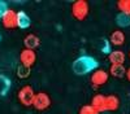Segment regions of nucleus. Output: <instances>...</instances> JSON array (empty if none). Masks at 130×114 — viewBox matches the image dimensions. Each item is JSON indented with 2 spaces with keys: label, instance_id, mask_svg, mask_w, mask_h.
Instances as JSON below:
<instances>
[{
  "label": "nucleus",
  "instance_id": "f257e3e1",
  "mask_svg": "<svg viewBox=\"0 0 130 114\" xmlns=\"http://www.w3.org/2000/svg\"><path fill=\"white\" fill-rule=\"evenodd\" d=\"M72 69L74 74L77 75H86L89 73H92L98 69V61L91 56H79L77 60H74Z\"/></svg>",
  "mask_w": 130,
  "mask_h": 114
},
{
  "label": "nucleus",
  "instance_id": "f03ea898",
  "mask_svg": "<svg viewBox=\"0 0 130 114\" xmlns=\"http://www.w3.org/2000/svg\"><path fill=\"white\" fill-rule=\"evenodd\" d=\"M89 3L86 0H77L72 5V14L75 19L83 21L89 14Z\"/></svg>",
  "mask_w": 130,
  "mask_h": 114
},
{
  "label": "nucleus",
  "instance_id": "7ed1b4c3",
  "mask_svg": "<svg viewBox=\"0 0 130 114\" xmlns=\"http://www.w3.org/2000/svg\"><path fill=\"white\" fill-rule=\"evenodd\" d=\"M20 102L24 106H32V102H34V97H35V92L32 89L31 86H24L17 93Z\"/></svg>",
  "mask_w": 130,
  "mask_h": 114
},
{
  "label": "nucleus",
  "instance_id": "20e7f679",
  "mask_svg": "<svg viewBox=\"0 0 130 114\" xmlns=\"http://www.w3.org/2000/svg\"><path fill=\"white\" fill-rule=\"evenodd\" d=\"M32 106L37 110H46L51 106V97L46 92H38V93H35Z\"/></svg>",
  "mask_w": 130,
  "mask_h": 114
},
{
  "label": "nucleus",
  "instance_id": "39448f33",
  "mask_svg": "<svg viewBox=\"0 0 130 114\" xmlns=\"http://www.w3.org/2000/svg\"><path fill=\"white\" fill-rule=\"evenodd\" d=\"M35 60H37V53L35 51L32 49H27V48H24L20 53V61H21V65L22 66H26V67H30L35 64Z\"/></svg>",
  "mask_w": 130,
  "mask_h": 114
},
{
  "label": "nucleus",
  "instance_id": "423d86ee",
  "mask_svg": "<svg viewBox=\"0 0 130 114\" xmlns=\"http://www.w3.org/2000/svg\"><path fill=\"white\" fill-rule=\"evenodd\" d=\"M108 77L109 74L103 70V69H99V70H95L91 75V83H92V87L94 88H99L102 87L103 84H105L107 80H108Z\"/></svg>",
  "mask_w": 130,
  "mask_h": 114
},
{
  "label": "nucleus",
  "instance_id": "0eeeda50",
  "mask_svg": "<svg viewBox=\"0 0 130 114\" xmlns=\"http://www.w3.org/2000/svg\"><path fill=\"white\" fill-rule=\"evenodd\" d=\"M2 22L5 29H14L17 27V12L13 9H8L2 17Z\"/></svg>",
  "mask_w": 130,
  "mask_h": 114
},
{
  "label": "nucleus",
  "instance_id": "6e6552de",
  "mask_svg": "<svg viewBox=\"0 0 130 114\" xmlns=\"http://www.w3.org/2000/svg\"><path fill=\"white\" fill-rule=\"evenodd\" d=\"M90 105L96 110V113H103V111H107L105 109V96L100 95V93H98V95H95L91 100V104Z\"/></svg>",
  "mask_w": 130,
  "mask_h": 114
},
{
  "label": "nucleus",
  "instance_id": "1a4fd4ad",
  "mask_svg": "<svg viewBox=\"0 0 130 114\" xmlns=\"http://www.w3.org/2000/svg\"><path fill=\"white\" fill-rule=\"evenodd\" d=\"M108 57H109V61L112 65H124V62L126 60V55L120 49L112 51Z\"/></svg>",
  "mask_w": 130,
  "mask_h": 114
},
{
  "label": "nucleus",
  "instance_id": "9d476101",
  "mask_svg": "<svg viewBox=\"0 0 130 114\" xmlns=\"http://www.w3.org/2000/svg\"><path fill=\"white\" fill-rule=\"evenodd\" d=\"M24 44H25V48L35 51V48L39 47V44H40V39L35 34H29L24 39Z\"/></svg>",
  "mask_w": 130,
  "mask_h": 114
},
{
  "label": "nucleus",
  "instance_id": "9b49d317",
  "mask_svg": "<svg viewBox=\"0 0 130 114\" xmlns=\"http://www.w3.org/2000/svg\"><path fill=\"white\" fill-rule=\"evenodd\" d=\"M120 106V100L116 95H108L105 96V109L108 111H115Z\"/></svg>",
  "mask_w": 130,
  "mask_h": 114
},
{
  "label": "nucleus",
  "instance_id": "f8f14e48",
  "mask_svg": "<svg viewBox=\"0 0 130 114\" xmlns=\"http://www.w3.org/2000/svg\"><path fill=\"white\" fill-rule=\"evenodd\" d=\"M31 25V19L25 12H17V27L20 29H27Z\"/></svg>",
  "mask_w": 130,
  "mask_h": 114
},
{
  "label": "nucleus",
  "instance_id": "ddd939ff",
  "mask_svg": "<svg viewBox=\"0 0 130 114\" xmlns=\"http://www.w3.org/2000/svg\"><path fill=\"white\" fill-rule=\"evenodd\" d=\"M109 41H111V44H113L116 47H120V45H122L125 43V34L122 33L121 30H116V31L112 33Z\"/></svg>",
  "mask_w": 130,
  "mask_h": 114
},
{
  "label": "nucleus",
  "instance_id": "4468645a",
  "mask_svg": "<svg viewBox=\"0 0 130 114\" xmlns=\"http://www.w3.org/2000/svg\"><path fill=\"white\" fill-rule=\"evenodd\" d=\"M109 74L115 78H122L126 74V69L124 65H111Z\"/></svg>",
  "mask_w": 130,
  "mask_h": 114
},
{
  "label": "nucleus",
  "instance_id": "2eb2a0df",
  "mask_svg": "<svg viewBox=\"0 0 130 114\" xmlns=\"http://www.w3.org/2000/svg\"><path fill=\"white\" fill-rule=\"evenodd\" d=\"M10 88V80L5 75L0 74V96H4Z\"/></svg>",
  "mask_w": 130,
  "mask_h": 114
},
{
  "label": "nucleus",
  "instance_id": "dca6fc26",
  "mask_svg": "<svg viewBox=\"0 0 130 114\" xmlns=\"http://www.w3.org/2000/svg\"><path fill=\"white\" fill-rule=\"evenodd\" d=\"M116 24L120 27H129L130 26V16L125 13H118L116 16Z\"/></svg>",
  "mask_w": 130,
  "mask_h": 114
},
{
  "label": "nucleus",
  "instance_id": "f3484780",
  "mask_svg": "<svg viewBox=\"0 0 130 114\" xmlns=\"http://www.w3.org/2000/svg\"><path fill=\"white\" fill-rule=\"evenodd\" d=\"M117 8L120 10V13H125L130 16V0H118Z\"/></svg>",
  "mask_w": 130,
  "mask_h": 114
},
{
  "label": "nucleus",
  "instance_id": "a211bd4d",
  "mask_svg": "<svg viewBox=\"0 0 130 114\" xmlns=\"http://www.w3.org/2000/svg\"><path fill=\"white\" fill-rule=\"evenodd\" d=\"M30 73H31V69H30V67H26V66H22V65H20V66L17 67V75H18V78H21V79L27 78V77L30 75Z\"/></svg>",
  "mask_w": 130,
  "mask_h": 114
},
{
  "label": "nucleus",
  "instance_id": "6ab92c4d",
  "mask_svg": "<svg viewBox=\"0 0 130 114\" xmlns=\"http://www.w3.org/2000/svg\"><path fill=\"white\" fill-rule=\"evenodd\" d=\"M100 51L103 52V53H108L109 55L111 53V41L108 40V39H103L102 40V43H100Z\"/></svg>",
  "mask_w": 130,
  "mask_h": 114
},
{
  "label": "nucleus",
  "instance_id": "aec40b11",
  "mask_svg": "<svg viewBox=\"0 0 130 114\" xmlns=\"http://www.w3.org/2000/svg\"><path fill=\"white\" fill-rule=\"evenodd\" d=\"M79 114H98V113L91 105H83L79 109Z\"/></svg>",
  "mask_w": 130,
  "mask_h": 114
},
{
  "label": "nucleus",
  "instance_id": "412c9836",
  "mask_svg": "<svg viewBox=\"0 0 130 114\" xmlns=\"http://www.w3.org/2000/svg\"><path fill=\"white\" fill-rule=\"evenodd\" d=\"M9 8H8V5H7V3L5 2H2L0 0V18H2L3 16H4V13L7 12Z\"/></svg>",
  "mask_w": 130,
  "mask_h": 114
},
{
  "label": "nucleus",
  "instance_id": "4be33fe9",
  "mask_svg": "<svg viewBox=\"0 0 130 114\" xmlns=\"http://www.w3.org/2000/svg\"><path fill=\"white\" fill-rule=\"evenodd\" d=\"M125 77L127 78V80L130 82V67L129 69H126V74H125Z\"/></svg>",
  "mask_w": 130,
  "mask_h": 114
},
{
  "label": "nucleus",
  "instance_id": "5701e85b",
  "mask_svg": "<svg viewBox=\"0 0 130 114\" xmlns=\"http://www.w3.org/2000/svg\"><path fill=\"white\" fill-rule=\"evenodd\" d=\"M129 58H130V52H129Z\"/></svg>",
  "mask_w": 130,
  "mask_h": 114
},
{
  "label": "nucleus",
  "instance_id": "b1692460",
  "mask_svg": "<svg viewBox=\"0 0 130 114\" xmlns=\"http://www.w3.org/2000/svg\"><path fill=\"white\" fill-rule=\"evenodd\" d=\"M0 39H2V38H0Z\"/></svg>",
  "mask_w": 130,
  "mask_h": 114
}]
</instances>
